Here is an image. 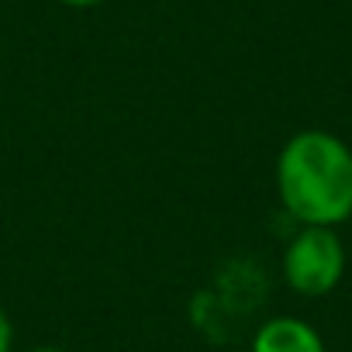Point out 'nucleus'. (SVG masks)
Segmentation results:
<instances>
[{
	"label": "nucleus",
	"instance_id": "nucleus-2",
	"mask_svg": "<svg viewBox=\"0 0 352 352\" xmlns=\"http://www.w3.org/2000/svg\"><path fill=\"white\" fill-rule=\"evenodd\" d=\"M283 276L300 297H324L345 276V245L335 228L300 225L283 252Z\"/></svg>",
	"mask_w": 352,
	"mask_h": 352
},
{
	"label": "nucleus",
	"instance_id": "nucleus-1",
	"mask_svg": "<svg viewBox=\"0 0 352 352\" xmlns=\"http://www.w3.org/2000/svg\"><path fill=\"white\" fill-rule=\"evenodd\" d=\"M276 194L297 225H345L352 218V148L321 128L290 135L276 159Z\"/></svg>",
	"mask_w": 352,
	"mask_h": 352
},
{
	"label": "nucleus",
	"instance_id": "nucleus-4",
	"mask_svg": "<svg viewBox=\"0 0 352 352\" xmlns=\"http://www.w3.org/2000/svg\"><path fill=\"white\" fill-rule=\"evenodd\" d=\"M14 349V324L8 318V311L0 307V352H11Z\"/></svg>",
	"mask_w": 352,
	"mask_h": 352
},
{
	"label": "nucleus",
	"instance_id": "nucleus-5",
	"mask_svg": "<svg viewBox=\"0 0 352 352\" xmlns=\"http://www.w3.org/2000/svg\"><path fill=\"white\" fill-rule=\"evenodd\" d=\"M59 4H66V8H97V4H104V0H59Z\"/></svg>",
	"mask_w": 352,
	"mask_h": 352
},
{
	"label": "nucleus",
	"instance_id": "nucleus-6",
	"mask_svg": "<svg viewBox=\"0 0 352 352\" xmlns=\"http://www.w3.org/2000/svg\"><path fill=\"white\" fill-rule=\"evenodd\" d=\"M28 352H66V349H56V345H35V349H28Z\"/></svg>",
	"mask_w": 352,
	"mask_h": 352
},
{
	"label": "nucleus",
	"instance_id": "nucleus-3",
	"mask_svg": "<svg viewBox=\"0 0 352 352\" xmlns=\"http://www.w3.org/2000/svg\"><path fill=\"white\" fill-rule=\"evenodd\" d=\"M252 352H324V338L304 318L280 314L259 324L252 335Z\"/></svg>",
	"mask_w": 352,
	"mask_h": 352
}]
</instances>
